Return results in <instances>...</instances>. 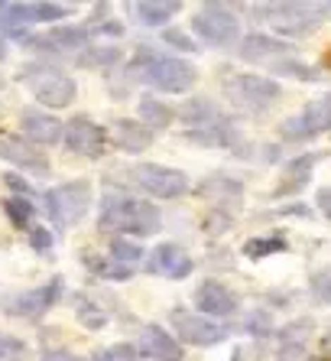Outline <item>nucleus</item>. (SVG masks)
I'll return each instance as SVG.
<instances>
[{
	"label": "nucleus",
	"instance_id": "1",
	"mask_svg": "<svg viewBox=\"0 0 331 361\" xmlns=\"http://www.w3.org/2000/svg\"><path fill=\"white\" fill-rule=\"evenodd\" d=\"M124 82L127 88L133 82H143L153 92L185 94L199 82V68L192 66L189 59H179V56H163L153 46H137V52L130 56V62L124 68Z\"/></svg>",
	"mask_w": 331,
	"mask_h": 361
},
{
	"label": "nucleus",
	"instance_id": "2",
	"mask_svg": "<svg viewBox=\"0 0 331 361\" xmlns=\"http://www.w3.org/2000/svg\"><path fill=\"white\" fill-rule=\"evenodd\" d=\"M98 228L114 238H149L163 228V212L156 202L133 195H104L98 212Z\"/></svg>",
	"mask_w": 331,
	"mask_h": 361
},
{
	"label": "nucleus",
	"instance_id": "3",
	"mask_svg": "<svg viewBox=\"0 0 331 361\" xmlns=\"http://www.w3.org/2000/svg\"><path fill=\"white\" fill-rule=\"evenodd\" d=\"M221 92L237 111L260 118L282 98V85L273 75H257V72H231L221 78Z\"/></svg>",
	"mask_w": 331,
	"mask_h": 361
},
{
	"label": "nucleus",
	"instance_id": "4",
	"mask_svg": "<svg viewBox=\"0 0 331 361\" xmlns=\"http://www.w3.org/2000/svg\"><path fill=\"white\" fill-rule=\"evenodd\" d=\"M20 85H26V92L39 101L42 108L58 111L68 108L78 94V85L68 72H62L58 66H49V62H30V66L20 68Z\"/></svg>",
	"mask_w": 331,
	"mask_h": 361
},
{
	"label": "nucleus",
	"instance_id": "5",
	"mask_svg": "<svg viewBox=\"0 0 331 361\" xmlns=\"http://www.w3.org/2000/svg\"><path fill=\"white\" fill-rule=\"evenodd\" d=\"M254 17H260L266 26H273L280 36L289 39H302L325 20V7L322 4H260L254 7Z\"/></svg>",
	"mask_w": 331,
	"mask_h": 361
},
{
	"label": "nucleus",
	"instance_id": "6",
	"mask_svg": "<svg viewBox=\"0 0 331 361\" xmlns=\"http://www.w3.org/2000/svg\"><path fill=\"white\" fill-rule=\"evenodd\" d=\"M46 202V215L56 228H72L88 215L94 202V189L88 179H68V183L52 185L49 192L42 195Z\"/></svg>",
	"mask_w": 331,
	"mask_h": 361
},
{
	"label": "nucleus",
	"instance_id": "7",
	"mask_svg": "<svg viewBox=\"0 0 331 361\" xmlns=\"http://www.w3.org/2000/svg\"><path fill=\"white\" fill-rule=\"evenodd\" d=\"M192 33L208 49H231L234 42H240V20L224 4H205L192 17Z\"/></svg>",
	"mask_w": 331,
	"mask_h": 361
},
{
	"label": "nucleus",
	"instance_id": "8",
	"mask_svg": "<svg viewBox=\"0 0 331 361\" xmlns=\"http://www.w3.org/2000/svg\"><path fill=\"white\" fill-rule=\"evenodd\" d=\"M328 130H331V94H325V98L308 101L299 114L282 121L276 134H280L282 143H308L315 137L328 134Z\"/></svg>",
	"mask_w": 331,
	"mask_h": 361
},
{
	"label": "nucleus",
	"instance_id": "9",
	"mask_svg": "<svg viewBox=\"0 0 331 361\" xmlns=\"http://www.w3.org/2000/svg\"><path fill=\"white\" fill-rule=\"evenodd\" d=\"M169 326H173L179 342L195 345V348H215V345H221L224 338L231 336L227 326L201 316L199 310H182V306L169 312Z\"/></svg>",
	"mask_w": 331,
	"mask_h": 361
},
{
	"label": "nucleus",
	"instance_id": "10",
	"mask_svg": "<svg viewBox=\"0 0 331 361\" xmlns=\"http://www.w3.org/2000/svg\"><path fill=\"white\" fill-rule=\"evenodd\" d=\"M130 176L146 195L163 199V202L179 199V195L189 192V176H185L182 169L166 166V163H140V166L130 169Z\"/></svg>",
	"mask_w": 331,
	"mask_h": 361
},
{
	"label": "nucleus",
	"instance_id": "11",
	"mask_svg": "<svg viewBox=\"0 0 331 361\" xmlns=\"http://www.w3.org/2000/svg\"><path fill=\"white\" fill-rule=\"evenodd\" d=\"M92 30L88 23H58V26H49V33L42 36H23L26 49H42V52H52V56H62V52H85L92 46Z\"/></svg>",
	"mask_w": 331,
	"mask_h": 361
},
{
	"label": "nucleus",
	"instance_id": "12",
	"mask_svg": "<svg viewBox=\"0 0 331 361\" xmlns=\"http://www.w3.org/2000/svg\"><path fill=\"white\" fill-rule=\"evenodd\" d=\"M68 150L75 157H88V160H101L108 153V143L111 134L98 121H92L88 114H75L72 121H65V137H62Z\"/></svg>",
	"mask_w": 331,
	"mask_h": 361
},
{
	"label": "nucleus",
	"instance_id": "13",
	"mask_svg": "<svg viewBox=\"0 0 331 361\" xmlns=\"http://www.w3.org/2000/svg\"><path fill=\"white\" fill-rule=\"evenodd\" d=\"M62 293H65V283H62V277H52L49 283L33 286V290H23V293L10 296V300L4 302V312H7V316H17V319L36 322V319H42V316H46L52 306H56Z\"/></svg>",
	"mask_w": 331,
	"mask_h": 361
},
{
	"label": "nucleus",
	"instance_id": "14",
	"mask_svg": "<svg viewBox=\"0 0 331 361\" xmlns=\"http://www.w3.org/2000/svg\"><path fill=\"white\" fill-rule=\"evenodd\" d=\"M146 270L166 280H185L195 274V261H192V254L185 251L182 244L163 241L146 254Z\"/></svg>",
	"mask_w": 331,
	"mask_h": 361
},
{
	"label": "nucleus",
	"instance_id": "15",
	"mask_svg": "<svg viewBox=\"0 0 331 361\" xmlns=\"http://www.w3.org/2000/svg\"><path fill=\"white\" fill-rule=\"evenodd\" d=\"M0 157L13 166H20L23 173H33V176H49L52 173V163L46 157V150H39L36 143H30L23 134H10V137H0Z\"/></svg>",
	"mask_w": 331,
	"mask_h": 361
},
{
	"label": "nucleus",
	"instance_id": "16",
	"mask_svg": "<svg viewBox=\"0 0 331 361\" xmlns=\"http://www.w3.org/2000/svg\"><path fill=\"white\" fill-rule=\"evenodd\" d=\"M195 306H199L201 316L218 322L240 310V296L234 293L231 286H224L221 280H201V283L195 286Z\"/></svg>",
	"mask_w": 331,
	"mask_h": 361
},
{
	"label": "nucleus",
	"instance_id": "17",
	"mask_svg": "<svg viewBox=\"0 0 331 361\" xmlns=\"http://www.w3.org/2000/svg\"><path fill=\"white\" fill-rule=\"evenodd\" d=\"M237 56L244 62H257V66L270 68L273 62L296 56V46H289V42H282L280 36H270V33H250L240 39Z\"/></svg>",
	"mask_w": 331,
	"mask_h": 361
},
{
	"label": "nucleus",
	"instance_id": "18",
	"mask_svg": "<svg viewBox=\"0 0 331 361\" xmlns=\"http://www.w3.org/2000/svg\"><path fill=\"white\" fill-rule=\"evenodd\" d=\"M20 130L30 143L36 147H56L62 143L65 137V124L58 118H52L49 111H39V108H23L20 111Z\"/></svg>",
	"mask_w": 331,
	"mask_h": 361
},
{
	"label": "nucleus",
	"instance_id": "19",
	"mask_svg": "<svg viewBox=\"0 0 331 361\" xmlns=\"http://www.w3.org/2000/svg\"><path fill=\"white\" fill-rule=\"evenodd\" d=\"M133 345L140 352V361H182L185 358L182 342L173 332H166L163 326H146Z\"/></svg>",
	"mask_w": 331,
	"mask_h": 361
},
{
	"label": "nucleus",
	"instance_id": "20",
	"mask_svg": "<svg viewBox=\"0 0 331 361\" xmlns=\"http://www.w3.org/2000/svg\"><path fill=\"white\" fill-rule=\"evenodd\" d=\"M182 140L192 143V147H205V150H234L240 153L244 147V134L237 130L231 118H224L221 124L201 127V130H182Z\"/></svg>",
	"mask_w": 331,
	"mask_h": 361
},
{
	"label": "nucleus",
	"instance_id": "21",
	"mask_svg": "<svg viewBox=\"0 0 331 361\" xmlns=\"http://www.w3.org/2000/svg\"><path fill=\"white\" fill-rule=\"evenodd\" d=\"M318 160H322V153H299V157H292V160L282 163V176L273 189L276 199H280V195H299L302 192V189L308 185V179H312V169L318 166Z\"/></svg>",
	"mask_w": 331,
	"mask_h": 361
},
{
	"label": "nucleus",
	"instance_id": "22",
	"mask_svg": "<svg viewBox=\"0 0 331 361\" xmlns=\"http://www.w3.org/2000/svg\"><path fill=\"white\" fill-rule=\"evenodd\" d=\"M195 192L205 202H211V209H240V199H244V183L231 176H208L199 183Z\"/></svg>",
	"mask_w": 331,
	"mask_h": 361
},
{
	"label": "nucleus",
	"instance_id": "23",
	"mask_svg": "<svg viewBox=\"0 0 331 361\" xmlns=\"http://www.w3.org/2000/svg\"><path fill=\"white\" fill-rule=\"evenodd\" d=\"M153 140H156V130L146 127L143 121L120 118V121H114V127H111V143L124 153H143L153 147Z\"/></svg>",
	"mask_w": 331,
	"mask_h": 361
},
{
	"label": "nucleus",
	"instance_id": "24",
	"mask_svg": "<svg viewBox=\"0 0 331 361\" xmlns=\"http://www.w3.org/2000/svg\"><path fill=\"white\" fill-rule=\"evenodd\" d=\"M179 121L185 124V130H201V127H211V124H221L227 114L221 111V104L211 98H185L179 108H175Z\"/></svg>",
	"mask_w": 331,
	"mask_h": 361
},
{
	"label": "nucleus",
	"instance_id": "25",
	"mask_svg": "<svg viewBox=\"0 0 331 361\" xmlns=\"http://www.w3.org/2000/svg\"><path fill=\"white\" fill-rule=\"evenodd\" d=\"M133 20L146 30L153 26H166L169 20H175L182 13V4L179 0H140V4H133Z\"/></svg>",
	"mask_w": 331,
	"mask_h": 361
},
{
	"label": "nucleus",
	"instance_id": "26",
	"mask_svg": "<svg viewBox=\"0 0 331 361\" xmlns=\"http://www.w3.org/2000/svg\"><path fill=\"white\" fill-rule=\"evenodd\" d=\"M137 111H140V121L146 127H153V130H166V127H173L175 124V108L169 104V101H163V98H153V94H143L140 98V104H137Z\"/></svg>",
	"mask_w": 331,
	"mask_h": 361
},
{
	"label": "nucleus",
	"instance_id": "27",
	"mask_svg": "<svg viewBox=\"0 0 331 361\" xmlns=\"http://www.w3.org/2000/svg\"><path fill=\"white\" fill-rule=\"evenodd\" d=\"M124 62V49L120 46H88L85 52H78L75 56V66L78 68H101V72H108V68H114V66H120Z\"/></svg>",
	"mask_w": 331,
	"mask_h": 361
},
{
	"label": "nucleus",
	"instance_id": "28",
	"mask_svg": "<svg viewBox=\"0 0 331 361\" xmlns=\"http://www.w3.org/2000/svg\"><path fill=\"white\" fill-rule=\"evenodd\" d=\"M82 264L92 270L98 280H117V283H120V280H133V274H137V267H127V264L114 261L111 254H104V257H98V254H85Z\"/></svg>",
	"mask_w": 331,
	"mask_h": 361
},
{
	"label": "nucleus",
	"instance_id": "29",
	"mask_svg": "<svg viewBox=\"0 0 331 361\" xmlns=\"http://www.w3.org/2000/svg\"><path fill=\"white\" fill-rule=\"evenodd\" d=\"M289 251V241L282 231H270V235H260V238H250L244 244V257L247 261H263V257H273V254H286Z\"/></svg>",
	"mask_w": 331,
	"mask_h": 361
},
{
	"label": "nucleus",
	"instance_id": "30",
	"mask_svg": "<svg viewBox=\"0 0 331 361\" xmlns=\"http://www.w3.org/2000/svg\"><path fill=\"white\" fill-rule=\"evenodd\" d=\"M4 215L10 219L13 228L30 231V228H33V219H36V202L20 199V195H10V199H4Z\"/></svg>",
	"mask_w": 331,
	"mask_h": 361
},
{
	"label": "nucleus",
	"instance_id": "31",
	"mask_svg": "<svg viewBox=\"0 0 331 361\" xmlns=\"http://www.w3.org/2000/svg\"><path fill=\"white\" fill-rule=\"evenodd\" d=\"M75 316H78V322H82L85 329H92V332L108 326V312L101 310L94 300H88L85 293H75Z\"/></svg>",
	"mask_w": 331,
	"mask_h": 361
},
{
	"label": "nucleus",
	"instance_id": "32",
	"mask_svg": "<svg viewBox=\"0 0 331 361\" xmlns=\"http://www.w3.org/2000/svg\"><path fill=\"white\" fill-rule=\"evenodd\" d=\"M270 72L280 78H296V82H318L322 78V72L312 66H306V62H299L296 56H289V59H280L270 66Z\"/></svg>",
	"mask_w": 331,
	"mask_h": 361
},
{
	"label": "nucleus",
	"instance_id": "33",
	"mask_svg": "<svg viewBox=\"0 0 331 361\" xmlns=\"http://www.w3.org/2000/svg\"><path fill=\"white\" fill-rule=\"evenodd\" d=\"M111 257L120 264H127V267H137V264L146 257V251L140 247V241H133V238H111Z\"/></svg>",
	"mask_w": 331,
	"mask_h": 361
},
{
	"label": "nucleus",
	"instance_id": "34",
	"mask_svg": "<svg viewBox=\"0 0 331 361\" xmlns=\"http://www.w3.org/2000/svg\"><path fill=\"white\" fill-rule=\"evenodd\" d=\"M72 13H75L72 4H30V17H33V23L58 26V20H68Z\"/></svg>",
	"mask_w": 331,
	"mask_h": 361
},
{
	"label": "nucleus",
	"instance_id": "35",
	"mask_svg": "<svg viewBox=\"0 0 331 361\" xmlns=\"http://www.w3.org/2000/svg\"><path fill=\"white\" fill-rule=\"evenodd\" d=\"M244 332H247V336H257V338H266V336H273V332H280V329L273 326L270 310H254V312H247V319H244Z\"/></svg>",
	"mask_w": 331,
	"mask_h": 361
},
{
	"label": "nucleus",
	"instance_id": "36",
	"mask_svg": "<svg viewBox=\"0 0 331 361\" xmlns=\"http://www.w3.org/2000/svg\"><path fill=\"white\" fill-rule=\"evenodd\" d=\"M30 355V345L23 338L10 336V332H0V361H23Z\"/></svg>",
	"mask_w": 331,
	"mask_h": 361
},
{
	"label": "nucleus",
	"instance_id": "37",
	"mask_svg": "<svg viewBox=\"0 0 331 361\" xmlns=\"http://www.w3.org/2000/svg\"><path fill=\"white\" fill-rule=\"evenodd\" d=\"M26 238H30V247H33L36 254H52V247H56V235H52L49 228H42V225H33L30 231H26Z\"/></svg>",
	"mask_w": 331,
	"mask_h": 361
},
{
	"label": "nucleus",
	"instance_id": "38",
	"mask_svg": "<svg viewBox=\"0 0 331 361\" xmlns=\"http://www.w3.org/2000/svg\"><path fill=\"white\" fill-rule=\"evenodd\" d=\"M163 42H169V46H173L175 52H189V56H192V52H199V49H201V46H199L195 39H192L189 33L175 30V26H166V30H163Z\"/></svg>",
	"mask_w": 331,
	"mask_h": 361
},
{
	"label": "nucleus",
	"instance_id": "39",
	"mask_svg": "<svg viewBox=\"0 0 331 361\" xmlns=\"http://www.w3.org/2000/svg\"><path fill=\"white\" fill-rule=\"evenodd\" d=\"M308 290L318 302H331V270H318L308 277Z\"/></svg>",
	"mask_w": 331,
	"mask_h": 361
},
{
	"label": "nucleus",
	"instance_id": "40",
	"mask_svg": "<svg viewBox=\"0 0 331 361\" xmlns=\"http://www.w3.org/2000/svg\"><path fill=\"white\" fill-rule=\"evenodd\" d=\"M4 183H7V189H10V192H17L20 199H33V195H36L33 185L26 183V179H20L17 173H7V176H4Z\"/></svg>",
	"mask_w": 331,
	"mask_h": 361
},
{
	"label": "nucleus",
	"instance_id": "41",
	"mask_svg": "<svg viewBox=\"0 0 331 361\" xmlns=\"http://www.w3.org/2000/svg\"><path fill=\"white\" fill-rule=\"evenodd\" d=\"M39 361H92V358H82V355L65 352V348H49V352H42Z\"/></svg>",
	"mask_w": 331,
	"mask_h": 361
},
{
	"label": "nucleus",
	"instance_id": "42",
	"mask_svg": "<svg viewBox=\"0 0 331 361\" xmlns=\"http://www.w3.org/2000/svg\"><path fill=\"white\" fill-rule=\"evenodd\" d=\"M315 202H318V209H322V215L331 221V185H322L318 192H315Z\"/></svg>",
	"mask_w": 331,
	"mask_h": 361
},
{
	"label": "nucleus",
	"instance_id": "43",
	"mask_svg": "<svg viewBox=\"0 0 331 361\" xmlns=\"http://www.w3.org/2000/svg\"><path fill=\"white\" fill-rule=\"evenodd\" d=\"M322 355H325V361H331V326H328V332L322 336Z\"/></svg>",
	"mask_w": 331,
	"mask_h": 361
},
{
	"label": "nucleus",
	"instance_id": "44",
	"mask_svg": "<svg viewBox=\"0 0 331 361\" xmlns=\"http://www.w3.org/2000/svg\"><path fill=\"white\" fill-rule=\"evenodd\" d=\"M322 7H325V20H328L331 17V4H322Z\"/></svg>",
	"mask_w": 331,
	"mask_h": 361
},
{
	"label": "nucleus",
	"instance_id": "45",
	"mask_svg": "<svg viewBox=\"0 0 331 361\" xmlns=\"http://www.w3.org/2000/svg\"><path fill=\"white\" fill-rule=\"evenodd\" d=\"M4 46H7V42L0 39V59H4V56H7V49H4Z\"/></svg>",
	"mask_w": 331,
	"mask_h": 361
},
{
	"label": "nucleus",
	"instance_id": "46",
	"mask_svg": "<svg viewBox=\"0 0 331 361\" xmlns=\"http://www.w3.org/2000/svg\"><path fill=\"white\" fill-rule=\"evenodd\" d=\"M231 361H240V352H234V358Z\"/></svg>",
	"mask_w": 331,
	"mask_h": 361
}]
</instances>
